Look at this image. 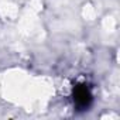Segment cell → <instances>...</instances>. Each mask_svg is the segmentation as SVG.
Returning a JSON list of instances; mask_svg holds the SVG:
<instances>
[{"mask_svg": "<svg viewBox=\"0 0 120 120\" xmlns=\"http://www.w3.org/2000/svg\"><path fill=\"white\" fill-rule=\"evenodd\" d=\"M74 102L79 109H85L92 102V93L86 85H76L74 88Z\"/></svg>", "mask_w": 120, "mask_h": 120, "instance_id": "cell-1", "label": "cell"}]
</instances>
